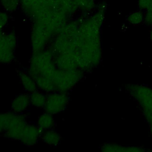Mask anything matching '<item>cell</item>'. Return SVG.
I'll use <instances>...</instances> for the list:
<instances>
[{"label": "cell", "instance_id": "cell-18", "mask_svg": "<svg viewBox=\"0 0 152 152\" xmlns=\"http://www.w3.org/2000/svg\"><path fill=\"white\" fill-rule=\"evenodd\" d=\"M78 7L85 10H91L94 7V0H75Z\"/></svg>", "mask_w": 152, "mask_h": 152}, {"label": "cell", "instance_id": "cell-9", "mask_svg": "<svg viewBox=\"0 0 152 152\" xmlns=\"http://www.w3.org/2000/svg\"><path fill=\"white\" fill-rule=\"evenodd\" d=\"M30 103V96L27 94H20L12 101L11 108L15 113H20L27 109Z\"/></svg>", "mask_w": 152, "mask_h": 152}, {"label": "cell", "instance_id": "cell-21", "mask_svg": "<svg viewBox=\"0 0 152 152\" xmlns=\"http://www.w3.org/2000/svg\"><path fill=\"white\" fill-rule=\"evenodd\" d=\"M8 21V16L5 13L0 12V31L2 28L6 24Z\"/></svg>", "mask_w": 152, "mask_h": 152}, {"label": "cell", "instance_id": "cell-12", "mask_svg": "<svg viewBox=\"0 0 152 152\" xmlns=\"http://www.w3.org/2000/svg\"><path fill=\"white\" fill-rule=\"evenodd\" d=\"M55 125V120L52 114L48 112L42 113L39 118L37 121V126L42 131H46L52 128Z\"/></svg>", "mask_w": 152, "mask_h": 152}, {"label": "cell", "instance_id": "cell-20", "mask_svg": "<svg viewBox=\"0 0 152 152\" xmlns=\"http://www.w3.org/2000/svg\"><path fill=\"white\" fill-rule=\"evenodd\" d=\"M146 14L144 17V21L148 25L152 26V7L146 11Z\"/></svg>", "mask_w": 152, "mask_h": 152}, {"label": "cell", "instance_id": "cell-10", "mask_svg": "<svg viewBox=\"0 0 152 152\" xmlns=\"http://www.w3.org/2000/svg\"><path fill=\"white\" fill-rule=\"evenodd\" d=\"M102 150L103 151H112V152H121V151H142L144 150L141 147H133V146H123L116 144L107 143L104 144L102 147Z\"/></svg>", "mask_w": 152, "mask_h": 152}, {"label": "cell", "instance_id": "cell-7", "mask_svg": "<svg viewBox=\"0 0 152 152\" xmlns=\"http://www.w3.org/2000/svg\"><path fill=\"white\" fill-rule=\"evenodd\" d=\"M55 66L58 69L68 71L79 68L78 63L75 52H65L58 54L54 59Z\"/></svg>", "mask_w": 152, "mask_h": 152}, {"label": "cell", "instance_id": "cell-19", "mask_svg": "<svg viewBox=\"0 0 152 152\" xmlns=\"http://www.w3.org/2000/svg\"><path fill=\"white\" fill-rule=\"evenodd\" d=\"M138 5L140 9L147 11L152 7V0H138Z\"/></svg>", "mask_w": 152, "mask_h": 152}, {"label": "cell", "instance_id": "cell-1", "mask_svg": "<svg viewBox=\"0 0 152 152\" xmlns=\"http://www.w3.org/2000/svg\"><path fill=\"white\" fill-rule=\"evenodd\" d=\"M56 69L52 52L50 50H42L33 53L30 61L28 74L34 79L40 76L52 79Z\"/></svg>", "mask_w": 152, "mask_h": 152}, {"label": "cell", "instance_id": "cell-16", "mask_svg": "<svg viewBox=\"0 0 152 152\" xmlns=\"http://www.w3.org/2000/svg\"><path fill=\"white\" fill-rule=\"evenodd\" d=\"M144 20V17L143 15V14L142 12L138 11H134L130 14L127 20L128 21L133 25H137L139 24H141L143 20Z\"/></svg>", "mask_w": 152, "mask_h": 152}, {"label": "cell", "instance_id": "cell-15", "mask_svg": "<svg viewBox=\"0 0 152 152\" xmlns=\"http://www.w3.org/2000/svg\"><path fill=\"white\" fill-rule=\"evenodd\" d=\"M14 115L12 113L0 114V134L5 132Z\"/></svg>", "mask_w": 152, "mask_h": 152}, {"label": "cell", "instance_id": "cell-5", "mask_svg": "<svg viewBox=\"0 0 152 152\" xmlns=\"http://www.w3.org/2000/svg\"><path fill=\"white\" fill-rule=\"evenodd\" d=\"M68 97L64 92H54L46 97L45 105L46 112L52 115L64 110L68 103Z\"/></svg>", "mask_w": 152, "mask_h": 152}, {"label": "cell", "instance_id": "cell-14", "mask_svg": "<svg viewBox=\"0 0 152 152\" xmlns=\"http://www.w3.org/2000/svg\"><path fill=\"white\" fill-rule=\"evenodd\" d=\"M30 104L36 107H45L46 97L40 92L34 91L31 93V94L30 96Z\"/></svg>", "mask_w": 152, "mask_h": 152}, {"label": "cell", "instance_id": "cell-3", "mask_svg": "<svg viewBox=\"0 0 152 152\" xmlns=\"http://www.w3.org/2000/svg\"><path fill=\"white\" fill-rule=\"evenodd\" d=\"M82 76V71L78 68L68 71L56 69L52 79L56 90L65 93L73 87L80 80Z\"/></svg>", "mask_w": 152, "mask_h": 152}, {"label": "cell", "instance_id": "cell-11", "mask_svg": "<svg viewBox=\"0 0 152 152\" xmlns=\"http://www.w3.org/2000/svg\"><path fill=\"white\" fill-rule=\"evenodd\" d=\"M19 77L21 84L27 91L32 93L36 91L37 88L36 83L29 74L21 71L19 74Z\"/></svg>", "mask_w": 152, "mask_h": 152}, {"label": "cell", "instance_id": "cell-17", "mask_svg": "<svg viewBox=\"0 0 152 152\" xmlns=\"http://www.w3.org/2000/svg\"><path fill=\"white\" fill-rule=\"evenodd\" d=\"M1 2L6 11L12 12L17 8L18 0H1Z\"/></svg>", "mask_w": 152, "mask_h": 152}, {"label": "cell", "instance_id": "cell-6", "mask_svg": "<svg viewBox=\"0 0 152 152\" xmlns=\"http://www.w3.org/2000/svg\"><path fill=\"white\" fill-rule=\"evenodd\" d=\"M27 124L26 119L23 115L19 113L14 114L4 132L5 136L11 140H20L23 130Z\"/></svg>", "mask_w": 152, "mask_h": 152}, {"label": "cell", "instance_id": "cell-2", "mask_svg": "<svg viewBox=\"0 0 152 152\" xmlns=\"http://www.w3.org/2000/svg\"><path fill=\"white\" fill-rule=\"evenodd\" d=\"M128 92L140 106L148 123L152 122V88L142 85H129Z\"/></svg>", "mask_w": 152, "mask_h": 152}, {"label": "cell", "instance_id": "cell-4", "mask_svg": "<svg viewBox=\"0 0 152 152\" xmlns=\"http://www.w3.org/2000/svg\"><path fill=\"white\" fill-rule=\"evenodd\" d=\"M16 44V37L13 33L0 31V62L9 63L12 61Z\"/></svg>", "mask_w": 152, "mask_h": 152}, {"label": "cell", "instance_id": "cell-8", "mask_svg": "<svg viewBox=\"0 0 152 152\" xmlns=\"http://www.w3.org/2000/svg\"><path fill=\"white\" fill-rule=\"evenodd\" d=\"M41 132L38 126L32 124H27L20 141L26 145H33L37 142Z\"/></svg>", "mask_w": 152, "mask_h": 152}, {"label": "cell", "instance_id": "cell-22", "mask_svg": "<svg viewBox=\"0 0 152 152\" xmlns=\"http://www.w3.org/2000/svg\"><path fill=\"white\" fill-rule=\"evenodd\" d=\"M150 124V132H151V136H152V122H150V123H149Z\"/></svg>", "mask_w": 152, "mask_h": 152}, {"label": "cell", "instance_id": "cell-23", "mask_svg": "<svg viewBox=\"0 0 152 152\" xmlns=\"http://www.w3.org/2000/svg\"><path fill=\"white\" fill-rule=\"evenodd\" d=\"M152 27V26H151ZM150 38L151 39V41L152 42V28H151V32H150Z\"/></svg>", "mask_w": 152, "mask_h": 152}, {"label": "cell", "instance_id": "cell-13", "mask_svg": "<svg viewBox=\"0 0 152 152\" xmlns=\"http://www.w3.org/2000/svg\"><path fill=\"white\" fill-rule=\"evenodd\" d=\"M43 141L51 146H56L59 144L61 141L60 135L54 130L49 129L46 131L42 135Z\"/></svg>", "mask_w": 152, "mask_h": 152}]
</instances>
